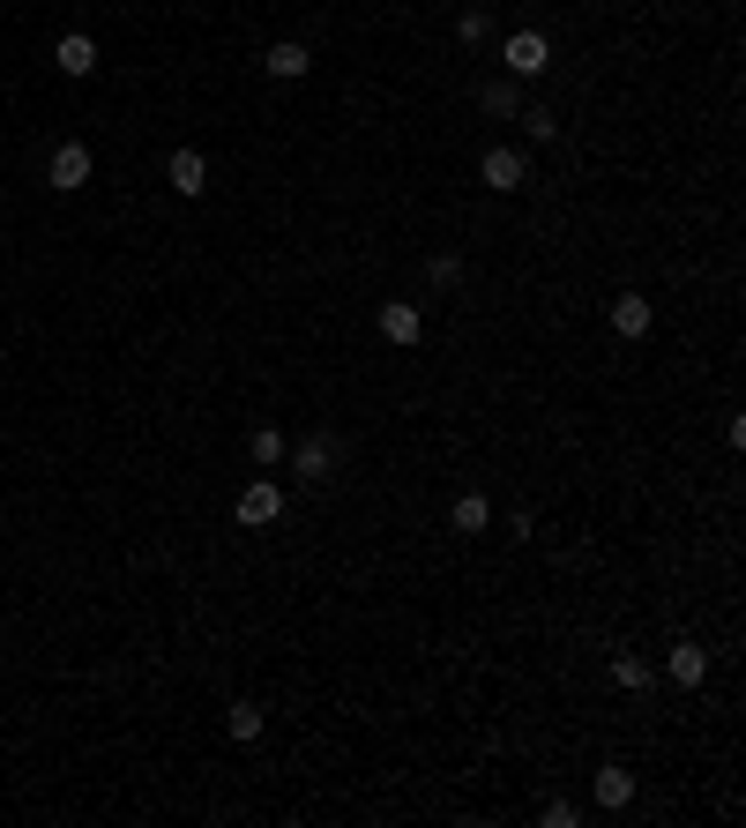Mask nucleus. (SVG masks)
Returning a JSON list of instances; mask_svg holds the SVG:
<instances>
[{
    "mask_svg": "<svg viewBox=\"0 0 746 828\" xmlns=\"http://www.w3.org/2000/svg\"><path fill=\"white\" fill-rule=\"evenodd\" d=\"M650 322H657V314H650L642 291H620V299H613V329L620 336H650Z\"/></svg>",
    "mask_w": 746,
    "mask_h": 828,
    "instance_id": "6e6552de",
    "label": "nucleus"
},
{
    "mask_svg": "<svg viewBox=\"0 0 746 828\" xmlns=\"http://www.w3.org/2000/svg\"><path fill=\"white\" fill-rule=\"evenodd\" d=\"M448 523H456L463 538H478V530H486V523H493V508H486V493H463L456 508H448Z\"/></svg>",
    "mask_w": 746,
    "mask_h": 828,
    "instance_id": "f8f14e48",
    "label": "nucleus"
},
{
    "mask_svg": "<svg viewBox=\"0 0 746 828\" xmlns=\"http://www.w3.org/2000/svg\"><path fill=\"white\" fill-rule=\"evenodd\" d=\"M500 60H508V75H545L552 45H545V31H515V38L500 45Z\"/></svg>",
    "mask_w": 746,
    "mask_h": 828,
    "instance_id": "f03ea898",
    "label": "nucleus"
},
{
    "mask_svg": "<svg viewBox=\"0 0 746 828\" xmlns=\"http://www.w3.org/2000/svg\"><path fill=\"white\" fill-rule=\"evenodd\" d=\"M381 336H388V343H404V351H411L418 336H426V322H418L411 299H388V306H381Z\"/></svg>",
    "mask_w": 746,
    "mask_h": 828,
    "instance_id": "39448f33",
    "label": "nucleus"
},
{
    "mask_svg": "<svg viewBox=\"0 0 746 828\" xmlns=\"http://www.w3.org/2000/svg\"><path fill=\"white\" fill-rule=\"evenodd\" d=\"M90 172H97V158H90L83 142H60V150H53V165H45V179H53L60 195H75V187H90Z\"/></svg>",
    "mask_w": 746,
    "mask_h": 828,
    "instance_id": "f257e3e1",
    "label": "nucleus"
},
{
    "mask_svg": "<svg viewBox=\"0 0 746 828\" xmlns=\"http://www.w3.org/2000/svg\"><path fill=\"white\" fill-rule=\"evenodd\" d=\"M291 470H299V478H329V470H336V441H329V433L299 441V456H291Z\"/></svg>",
    "mask_w": 746,
    "mask_h": 828,
    "instance_id": "1a4fd4ad",
    "label": "nucleus"
},
{
    "mask_svg": "<svg viewBox=\"0 0 746 828\" xmlns=\"http://www.w3.org/2000/svg\"><path fill=\"white\" fill-rule=\"evenodd\" d=\"M224 732H232V739H261V709L232 702V709H224Z\"/></svg>",
    "mask_w": 746,
    "mask_h": 828,
    "instance_id": "4468645a",
    "label": "nucleus"
},
{
    "mask_svg": "<svg viewBox=\"0 0 746 828\" xmlns=\"http://www.w3.org/2000/svg\"><path fill=\"white\" fill-rule=\"evenodd\" d=\"M254 463H284V433H277V425H254Z\"/></svg>",
    "mask_w": 746,
    "mask_h": 828,
    "instance_id": "dca6fc26",
    "label": "nucleus"
},
{
    "mask_svg": "<svg viewBox=\"0 0 746 828\" xmlns=\"http://www.w3.org/2000/svg\"><path fill=\"white\" fill-rule=\"evenodd\" d=\"M664 672H672L679 687H702V679H709V657H702V642H679V650H672V664H664Z\"/></svg>",
    "mask_w": 746,
    "mask_h": 828,
    "instance_id": "9b49d317",
    "label": "nucleus"
},
{
    "mask_svg": "<svg viewBox=\"0 0 746 828\" xmlns=\"http://www.w3.org/2000/svg\"><path fill=\"white\" fill-rule=\"evenodd\" d=\"M261 68H269V75H277V83H299V75H306V68H314V53H306V45H269V60H261Z\"/></svg>",
    "mask_w": 746,
    "mask_h": 828,
    "instance_id": "9d476101",
    "label": "nucleus"
},
{
    "mask_svg": "<svg viewBox=\"0 0 746 828\" xmlns=\"http://www.w3.org/2000/svg\"><path fill=\"white\" fill-rule=\"evenodd\" d=\"M478 179H486L493 195H515V187L531 179V165H523V150H486V165H478Z\"/></svg>",
    "mask_w": 746,
    "mask_h": 828,
    "instance_id": "20e7f679",
    "label": "nucleus"
},
{
    "mask_svg": "<svg viewBox=\"0 0 746 828\" xmlns=\"http://www.w3.org/2000/svg\"><path fill=\"white\" fill-rule=\"evenodd\" d=\"M613 687L642 695V687H650V664H642V657H613Z\"/></svg>",
    "mask_w": 746,
    "mask_h": 828,
    "instance_id": "2eb2a0df",
    "label": "nucleus"
},
{
    "mask_svg": "<svg viewBox=\"0 0 746 828\" xmlns=\"http://www.w3.org/2000/svg\"><path fill=\"white\" fill-rule=\"evenodd\" d=\"M165 179H172V195H202V187H209L202 150H172V158H165Z\"/></svg>",
    "mask_w": 746,
    "mask_h": 828,
    "instance_id": "423d86ee",
    "label": "nucleus"
},
{
    "mask_svg": "<svg viewBox=\"0 0 746 828\" xmlns=\"http://www.w3.org/2000/svg\"><path fill=\"white\" fill-rule=\"evenodd\" d=\"M53 68H60V75H90V68H97V38L68 31V38L53 45Z\"/></svg>",
    "mask_w": 746,
    "mask_h": 828,
    "instance_id": "0eeeda50",
    "label": "nucleus"
},
{
    "mask_svg": "<svg viewBox=\"0 0 746 828\" xmlns=\"http://www.w3.org/2000/svg\"><path fill=\"white\" fill-rule=\"evenodd\" d=\"M627 798H634V777H627L620 761H613V769H597V806H613V814H620Z\"/></svg>",
    "mask_w": 746,
    "mask_h": 828,
    "instance_id": "ddd939ff",
    "label": "nucleus"
},
{
    "mask_svg": "<svg viewBox=\"0 0 746 828\" xmlns=\"http://www.w3.org/2000/svg\"><path fill=\"white\" fill-rule=\"evenodd\" d=\"M277 515H284V486H277V478H254L247 493H240V523L261 530V523H277Z\"/></svg>",
    "mask_w": 746,
    "mask_h": 828,
    "instance_id": "7ed1b4c3",
    "label": "nucleus"
}]
</instances>
